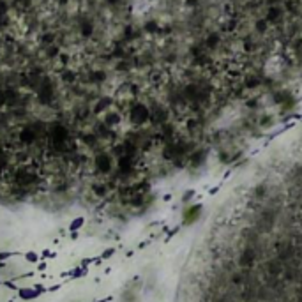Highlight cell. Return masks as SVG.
Segmentation results:
<instances>
[{
  "label": "cell",
  "instance_id": "obj_1",
  "mask_svg": "<svg viewBox=\"0 0 302 302\" xmlns=\"http://www.w3.org/2000/svg\"><path fill=\"white\" fill-rule=\"evenodd\" d=\"M177 302H302V138L258 168L208 221Z\"/></svg>",
  "mask_w": 302,
  "mask_h": 302
}]
</instances>
